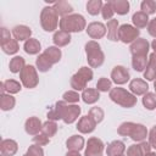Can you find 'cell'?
Returning a JSON list of instances; mask_svg holds the SVG:
<instances>
[{
  "label": "cell",
  "mask_w": 156,
  "mask_h": 156,
  "mask_svg": "<svg viewBox=\"0 0 156 156\" xmlns=\"http://www.w3.org/2000/svg\"><path fill=\"white\" fill-rule=\"evenodd\" d=\"M82 108L76 104H67L66 101H57L54 107L48 112V119L58 121L62 119L66 124H72L80 116Z\"/></svg>",
  "instance_id": "1"
},
{
  "label": "cell",
  "mask_w": 156,
  "mask_h": 156,
  "mask_svg": "<svg viewBox=\"0 0 156 156\" xmlns=\"http://www.w3.org/2000/svg\"><path fill=\"white\" fill-rule=\"evenodd\" d=\"M117 133L122 136H129L132 140H134L136 143L144 141L146 139V136L149 135V132L144 124L134 123V122H123L118 127Z\"/></svg>",
  "instance_id": "2"
},
{
  "label": "cell",
  "mask_w": 156,
  "mask_h": 156,
  "mask_svg": "<svg viewBox=\"0 0 156 156\" xmlns=\"http://www.w3.org/2000/svg\"><path fill=\"white\" fill-rule=\"evenodd\" d=\"M60 29L67 33H79L87 28L85 18L79 13H72L60 20Z\"/></svg>",
  "instance_id": "3"
},
{
  "label": "cell",
  "mask_w": 156,
  "mask_h": 156,
  "mask_svg": "<svg viewBox=\"0 0 156 156\" xmlns=\"http://www.w3.org/2000/svg\"><path fill=\"white\" fill-rule=\"evenodd\" d=\"M84 48H85L88 65L91 68H98V67L102 66V63L105 61V54H104L100 44L95 40H89Z\"/></svg>",
  "instance_id": "4"
},
{
  "label": "cell",
  "mask_w": 156,
  "mask_h": 156,
  "mask_svg": "<svg viewBox=\"0 0 156 156\" xmlns=\"http://www.w3.org/2000/svg\"><path fill=\"white\" fill-rule=\"evenodd\" d=\"M108 96L115 104H117L122 107H126V108H130V107L135 106L138 102V99L134 94H132L130 91H128L123 88H119V87L112 88L108 93Z\"/></svg>",
  "instance_id": "5"
},
{
  "label": "cell",
  "mask_w": 156,
  "mask_h": 156,
  "mask_svg": "<svg viewBox=\"0 0 156 156\" xmlns=\"http://www.w3.org/2000/svg\"><path fill=\"white\" fill-rule=\"evenodd\" d=\"M93 69L87 67V66H83L78 69V72H76L72 77H71V88H73V90L76 91H79V90H84L87 88V84L88 82H90L93 79Z\"/></svg>",
  "instance_id": "6"
},
{
  "label": "cell",
  "mask_w": 156,
  "mask_h": 156,
  "mask_svg": "<svg viewBox=\"0 0 156 156\" xmlns=\"http://www.w3.org/2000/svg\"><path fill=\"white\" fill-rule=\"evenodd\" d=\"M58 15L54 6H45L40 12V26L45 32H55L58 26Z\"/></svg>",
  "instance_id": "7"
},
{
  "label": "cell",
  "mask_w": 156,
  "mask_h": 156,
  "mask_svg": "<svg viewBox=\"0 0 156 156\" xmlns=\"http://www.w3.org/2000/svg\"><path fill=\"white\" fill-rule=\"evenodd\" d=\"M20 79L24 88L33 89L39 84V77L37 68L32 65H26V67L20 72Z\"/></svg>",
  "instance_id": "8"
},
{
  "label": "cell",
  "mask_w": 156,
  "mask_h": 156,
  "mask_svg": "<svg viewBox=\"0 0 156 156\" xmlns=\"http://www.w3.org/2000/svg\"><path fill=\"white\" fill-rule=\"evenodd\" d=\"M139 34L140 30L132 24L124 23L118 28V39L124 44H132L134 40L139 38Z\"/></svg>",
  "instance_id": "9"
},
{
  "label": "cell",
  "mask_w": 156,
  "mask_h": 156,
  "mask_svg": "<svg viewBox=\"0 0 156 156\" xmlns=\"http://www.w3.org/2000/svg\"><path fill=\"white\" fill-rule=\"evenodd\" d=\"M104 149H105V145L102 140L96 136H91L87 141L84 156H102Z\"/></svg>",
  "instance_id": "10"
},
{
  "label": "cell",
  "mask_w": 156,
  "mask_h": 156,
  "mask_svg": "<svg viewBox=\"0 0 156 156\" xmlns=\"http://www.w3.org/2000/svg\"><path fill=\"white\" fill-rule=\"evenodd\" d=\"M129 78H130L129 71L124 66H115L111 71V79L117 85L126 84L129 80Z\"/></svg>",
  "instance_id": "11"
},
{
  "label": "cell",
  "mask_w": 156,
  "mask_h": 156,
  "mask_svg": "<svg viewBox=\"0 0 156 156\" xmlns=\"http://www.w3.org/2000/svg\"><path fill=\"white\" fill-rule=\"evenodd\" d=\"M85 32L91 39H101L106 35L107 29H106V26L101 22H91L87 26Z\"/></svg>",
  "instance_id": "12"
},
{
  "label": "cell",
  "mask_w": 156,
  "mask_h": 156,
  "mask_svg": "<svg viewBox=\"0 0 156 156\" xmlns=\"http://www.w3.org/2000/svg\"><path fill=\"white\" fill-rule=\"evenodd\" d=\"M149 49H150V44L144 38H138L129 46V50H130L132 56H135V55H146L147 56Z\"/></svg>",
  "instance_id": "13"
},
{
  "label": "cell",
  "mask_w": 156,
  "mask_h": 156,
  "mask_svg": "<svg viewBox=\"0 0 156 156\" xmlns=\"http://www.w3.org/2000/svg\"><path fill=\"white\" fill-rule=\"evenodd\" d=\"M129 90L135 96L145 95L149 91V84L141 78H134L129 82Z\"/></svg>",
  "instance_id": "14"
},
{
  "label": "cell",
  "mask_w": 156,
  "mask_h": 156,
  "mask_svg": "<svg viewBox=\"0 0 156 156\" xmlns=\"http://www.w3.org/2000/svg\"><path fill=\"white\" fill-rule=\"evenodd\" d=\"M76 128L82 134H89V133H91V132L95 130L96 123L94 122V119L89 115H87V116H83V117H80L78 119V123H77V127Z\"/></svg>",
  "instance_id": "15"
},
{
  "label": "cell",
  "mask_w": 156,
  "mask_h": 156,
  "mask_svg": "<svg viewBox=\"0 0 156 156\" xmlns=\"http://www.w3.org/2000/svg\"><path fill=\"white\" fill-rule=\"evenodd\" d=\"M151 151V146L149 141L145 140L139 144H133L127 149V156H145L147 152Z\"/></svg>",
  "instance_id": "16"
},
{
  "label": "cell",
  "mask_w": 156,
  "mask_h": 156,
  "mask_svg": "<svg viewBox=\"0 0 156 156\" xmlns=\"http://www.w3.org/2000/svg\"><path fill=\"white\" fill-rule=\"evenodd\" d=\"M41 128H43V123L35 116L29 117L26 121V123H24V130H26V133L29 134V135H33V136L37 135V134H39L41 132Z\"/></svg>",
  "instance_id": "17"
},
{
  "label": "cell",
  "mask_w": 156,
  "mask_h": 156,
  "mask_svg": "<svg viewBox=\"0 0 156 156\" xmlns=\"http://www.w3.org/2000/svg\"><path fill=\"white\" fill-rule=\"evenodd\" d=\"M12 35L17 41H27L28 39H30L32 35V29L28 26L24 24H17L12 28Z\"/></svg>",
  "instance_id": "18"
},
{
  "label": "cell",
  "mask_w": 156,
  "mask_h": 156,
  "mask_svg": "<svg viewBox=\"0 0 156 156\" xmlns=\"http://www.w3.org/2000/svg\"><path fill=\"white\" fill-rule=\"evenodd\" d=\"M18 150V144L13 139H4L0 143L1 156H13Z\"/></svg>",
  "instance_id": "19"
},
{
  "label": "cell",
  "mask_w": 156,
  "mask_h": 156,
  "mask_svg": "<svg viewBox=\"0 0 156 156\" xmlns=\"http://www.w3.org/2000/svg\"><path fill=\"white\" fill-rule=\"evenodd\" d=\"M144 78L150 82H154L156 79V52H152L149 56L147 66L144 71Z\"/></svg>",
  "instance_id": "20"
},
{
  "label": "cell",
  "mask_w": 156,
  "mask_h": 156,
  "mask_svg": "<svg viewBox=\"0 0 156 156\" xmlns=\"http://www.w3.org/2000/svg\"><path fill=\"white\" fill-rule=\"evenodd\" d=\"M22 89V83L15 80V79H6L1 83V94H5V91L7 94H17L20 93Z\"/></svg>",
  "instance_id": "21"
},
{
  "label": "cell",
  "mask_w": 156,
  "mask_h": 156,
  "mask_svg": "<svg viewBox=\"0 0 156 156\" xmlns=\"http://www.w3.org/2000/svg\"><path fill=\"white\" fill-rule=\"evenodd\" d=\"M80 98H82V100L85 104L91 105V104H95V102L99 101V99H100V91L96 88H85L82 91Z\"/></svg>",
  "instance_id": "22"
},
{
  "label": "cell",
  "mask_w": 156,
  "mask_h": 156,
  "mask_svg": "<svg viewBox=\"0 0 156 156\" xmlns=\"http://www.w3.org/2000/svg\"><path fill=\"white\" fill-rule=\"evenodd\" d=\"M85 140L82 135H72L66 140V147L68 151H80L84 147Z\"/></svg>",
  "instance_id": "23"
},
{
  "label": "cell",
  "mask_w": 156,
  "mask_h": 156,
  "mask_svg": "<svg viewBox=\"0 0 156 156\" xmlns=\"http://www.w3.org/2000/svg\"><path fill=\"white\" fill-rule=\"evenodd\" d=\"M124 151H126V144L121 140H113L106 147L107 156H119V155H123Z\"/></svg>",
  "instance_id": "24"
},
{
  "label": "cell",
  "mask_w": 156,
  "mask_h": 156,
  "mask_svg": "<svg viewBox=\"0 0 156 156\" xmlns=\"http://www.w3.org/2000/svg\"><path fill=\"white\" fill-rule=\"evenodd\" d=\"M71 33H67L65 30H57L54 33V37H52V41H54V45L57 46V48H62V46H66L71 43Z\"/></svg>",
  "instance_id": "25"
},
{
  "label": "cell",
  "mask_w": 156,
  "mask_h": 156,
  "mask_svg": "<svg viewBox=\"0 0 156 156\" xmlns=\"http://www.w3.org/2000/svg\"><path fill=\"white\" fill-rule=\"evenodd\" d=\"M35 65H37V69L39 71V72H48L52 66H54V63H52V61L48 57V55L45 54V52H41V54H39V56L37 57V60H35Z\"/></svg>",
  "instance_id": "26"
},
{
  "label": "cell",
  "mask_w": 156,
  "mask_h": 156,
  "mask_svg": "<svg viewBox=\"0 0 156 156\" xmlns=\"http://www.w3.org/2000/svg\"><path fill=\"white\" fill-rule=\"evenodd\" d=\"M54 9L56 10L57 15L61 16V17H66L68 15H72V11H73L72 5L68 1H65V0L55 1L54 2Z\"/></svg>",
  "instance_id": "27"
},
{
  "label": "cell",
  "mask_w": 156,
  "mask_h": 156,
  "mask_svg": "<svg viewBox=\"0 0 156 156\" xmlns=\"http://www.w3.org/2000/svg\"><path fill=\"white\" fill-rule=\"evenodd\" d=\"M118 28H119V24H118V21L112 18L110 21H107V24H106V29H107V39H110L111 41H118Z\"/></svg>",
  "instance_id": "28"
},
{
  "label": "cell",
  "mask_w": 156,
  "mask_h": 156,
  "mask_svg": "<svg viewBox=\"0 0 156 156\" xmlns=\"http://www.w3.org/2000/svg\"><path fill=\"white\" fill-rule=\"evenodd\" d=\"M132 22H133V26L138 29L145 28L149 24V16L146 13H144L143 11H136L132 16Z\"/></svg>",
  "instance_id": "29"
},
{
  "label": "cell",
  "mask_w": 156,
  "mask_h": 156,
  "mask_svg": "<svg viewBox=\"0 0 156 156\" xmlns=\"http://www.w3.org/2000/svg\"><path fill=\"white\" fill-rule=\"evenodd\" d=\"M23 50L28 54V55H37L40 52L41 50V44L38 39L35 38H30L28 39L27 41H24V45H23Z\"/></svg>",
  "instance_id": "30"
},
{
  "label": "cell",
  "mask_w": 156,
  "mask_h": 156,
  "mask_svg": "<svg viewBox=\"0 0 156 156\" xmlns=\"http://www.w3.org/2000/svg\"><path fill=\"white\" fill-rule=\"evenodd\" d=\"M111 5L113 7V11L117 15H127L129 12V1L128 0H111Z\"/></svg>",
  "instance_id": "31"
},
{
  "label": "cell",
  "mask_w": 156,
  "mask_h": 156,
  "mask_svg": "<svg viewBox=\"0 0 156 156\" xmlns=\"http://www.w3.org/2000/svg\"><path fill=\"white\" fill-rule=\"evenodd\" d=\"M147 56L146 55H135L132 56V66L136 72H143L145 71L146 66H147Z\"/></svg>",
  "instance_id": "32"
},
{
  "label": "cell",
  "mask_w": 156,
  "mask_h": 156,
  "mask_svg": "<svg viewBox=\"0 0 156 156\" xmlns=\"http://www.w3.org/2000/svg\"><path fill=\"white\" fill-rule=\"evenodd\" d=\"M24 67H26V61L22 56H13L10 60L9 68L12 73H20Z\"/></svg>",
  "instance_id": "33"
},
{
  "label": "cell",
  "mask_w": 156,
  "mask_h": 156,
  "mask_svg": "<svg viewBox=\"0 0 156 156\" xmlns=\"http://www.w3.org/2000/svg\"><path fill=\"white\" fill-rule=\"evenodd\" d=\"M16 105V99L11 95V94H1V99H0V108L2 111H10L15 107Z\"/></svg>",
  "instance_id": "34"
},
{
  "label": "cell",
  "mask_w": 156,
  "mask_h": 156,
  "mask_svg": "<svg viewBox=\"0 0 156 156\" xmlns=\"http://www.w3.org/2000/svg\"><path fill=\"white\" fill-rule=\"evenodd\" d=\"M0 45H1V50H2L5 54H7V55H15V54L20 50L18 41H17L16 39H12V38H11L10 40L5 41V43H1Z\"/></svg>",
  "instance_id": "35"
},
{
  "label": "cell",
  "mask_w": 156,
  "mask_h": 156,
  "mask_svg": "<svg viewBox=\"0 0 156 156\" xmlns=\"http://www.w3.org/2000/svg\"><path fill=\"white\" fill-rule=\"evenodd\" d=\"M104 6V2L101 0H89L87 2V11L91 16H96L101 12V9Z\"/></svg>",
  "instance_id": "36"
},
{
  "label": "cell",
  "mask_w": 156,
  "mask_h": 156,
  "mask_svg": "<svg viewBox=\"0 0 156 156\" xmlns=\"http://www.w3.org/2000/svg\"><path fill=\"white\" fill-rule=\"evenodd\" d=\"M44 52L48 55V57L52 61V63L55 65V63H57L60 60H61V56H62V52H61V50L57 48V46H48L45 50H44Z\"/></svg>",
  "instance_id": "37"
},
{
  "label": "cell",
  "mask_w": 156,
  "mask_h": 156,
  "mask_svg": "<svg viewBox=\"0 0 156 156\" xmlns=\"http://www.w3.org/2000/svg\"><path fill=\"white\" fill-rule=\"evenodd\" d=\"M40 133L45 134V135L49 136V138L54 136V135L57 133V124H56V122L48 119L45 123H43V128H41V132H40Z\"/></svg>",
  "instance_id": "38"
},
{
  "label": "cell",
  "mask_w": 156,
  "mask_h": 156,
  "mask_svg": "<svg viewBox=\"0 0 156 156\" xmlns=\"http://www.w3.org/2000/svg\"><path fill=\"white\" fill-rule=\"evenodd\" d=\"M143 105L145 108L152 111L156 108V94L147 91L145 95H143Z\"/></svg>",
  "instance_id": "39"
},
{
  "label": "cell",
  "mask_w": 156,
  "mask_h": 156,
  "mask_svg": "<svg viewBox=\"0 0 156 156\" xmlns=\"http://www.w3.org/2000/svg\"><path fill=\"white\" fill-rule=\"evenodd\" d=\"M140 11H143L147 16L155 13L156 12V1H154V0H144V1H141Z\"/></svg>",
  "instance_id": "40"
},
{
  "label": "cell",
  "mask_w": 156,
  "mask_h": 156,
  "mask_svg": "<svg viewBox=\"0 0 156 156\" xmlns=\"http://www.w3.org/2000/svg\"><path fill=\"white\" fill-rule=\"evenodd\" d=\"M96 89L101 93H107L112 89V80H110L108 78H105V77H101L98 83H96Z\"/></svg>",
  "instance_id": "41"
},
{
  "label": "cell",
  "mask_w": 156,
  "mask_h": 156,
  "mask_svg": "<svg viewBox=\"0 0 156 156\" xmlns=\"http://www.w3.org/2000/svg\"><path fill=\"white\" fill-rule=\"evenodd\" d=\"M88 115L94 119V122H95L96 124L100 123V122H102V119H104V117H105L104 110H102L101 107H98V106L91 107V108L89 110V113H88Z\"/></svg>",
  "instance_id": "42"
},
{
  "label": "cell",
  "mask_w": 156,
  "mask_h": 156,
  "mask_svg": "<svg viewBox=\"0 0 156 156\" xmlns=\"http://www.w3.org/2000/svg\"><path fill=\"white\" fill-rule=\"evenodd\" d=\"M62 98H63V101H66L68 104H77L80 99V95L76 90H68L62 95Z\"/></svg>",
  "instance_id": "43"
},
{
  "label": "cell",
  "mask_w": 156,
  "mask_h": 156,
  "mask_svg": "<svg viewBox=\"0 0 156 156\" xmlns=\"http://www.w3.org/2000/svg\"><path fill=\"white\" fill-rule=\"evenodd\" d=\"M113 13H115V11H113V7H112V5H111V1L105 2V4H104V6H102V9H101L102 18H104V20H108V21H110V20H112Z\"/></svg>",
  "instance_id": "44"
},
{
  "label": "cell",
  "mask_w": 156,
  "mask_h": 156,
  "mask_svg": "<svg viewBox=\"0 0 156 156\" xmlns=\"http://www.w3.org/2000/svg\"><path fill=\"white\" fill-rule=\"evenodd\" d=\"M33 143L35 145H39V146H45V145H48L50 143V138L46 136L43 133H39V134H37V135L33 136Z\"/></svg>",
  "instance_id": "45"
},
{
  "label": "cell",
  "mask_w": 156,
  "mask_h": 156,
  "mask_svg": "<svg viewBox=\"0 0 156 156\" xmlns=\"http://www.w3.org/2000/svg\"><path fill=\"white\" fill-rule=\"evenodd\" d=\"M26 155L27 156H44V150L41 149V146L33 144V145H30L28 147Z\"/></svg>",
  "instance_id": "46"
},
{
  "label": "cell",
  "mask_w": 156,
  "mask_h": 156,
  "mask_svg": "<svg viewBox=\"0 0 156 156\" xmlns=\"http://www.w3.org/2000/svg\"><path fill=\"white\" fill-rule=\"evenodd\" d=\"M147 136H149V144H150V146L156 150V124L150 129Z\"/></svg>",
  "instance_id": "47"
},
{
  "label": "cell",
  "mask_w": 156,
  "mask_h": 156,
  "mask_svg": "<svg viewBox=\"0 0 156 156\" xmlns=\"http://www.w3.org/2000/svg\"><path fill=\"white\" fill-rule=\"evenodd\" d=\"M146 28H147V33L156 39V17L149 21V24Z\"/></svg>",
  "instance_id": "48"
},
{
  "label": "cell",
  "mask_w": 156,
  "mask_h": 156,
  "mask_svg": "<svg viewBox=\"0 0 156 156\" xmlns=\"http://www.w3.org/2000/svg\"><path fill=\"white\" fill-rule=\"evenodd\" d=\"M10 39H11V33H10V30L6 29L5 27H2L1 30H0V44L7 41V40H10Z\"/></svg>",
  "instance_id": "49"
},
{
  "label": "cell",
  "mask_w": 156,
  "mask_h": 156,
  "mask_svg": "<svg viewBox=\"0 0 156 156\" xmlns=\"http://www.w3.org/2000/svg\"><path fill=\"white\" fill-rule=\"evenodd\" d=\"M65 156H82V155L79 154V151H67Z\"/></svg>",
  "instance_id": "50"
},
{
  "label": "cell",
  "mask_w": 156,
  "mask_h": 156,
  "mask_svg": "<svg viewBox=\"0 0 156 156\" xmlns=\"http://www.w3.org/2000/svg\"><path fill=\"white\" fill-rule=\"evenodd\" d=\"M145 156H156V154H155V152H152V151H150V152H147Z\"/></svg>",
  "instance_id": "51"
},
{
  "label": "cell",
  "mask_w": 156,
  "mask_h": 156,
  "mask_svg": "<svg viewBox=\"0 0 156 156\" xmlns=\"http://www.w3.org/2000/svg\"><path fill=\"white\" fill-rule=\"evenodd\" d=\"M154 88H155V94H156V79L154 80Z\"/></svg>",
  "instance_id": "52"
},
{
  "label": "cell",
  "mask_w": 156,
  "mask_h": 156,
  "mask_svg": "<svg viewBox=\"0 0 156 156\" xmlns=\"http://www.w3.org/2000/svg\"><path fill=\"white\" fill-rule=\"evenodd\" d=\"M119 156H127V155H124V154H123V155H119Z\"/></svg>",
  "instance_id": "53"
}]
</instances>
